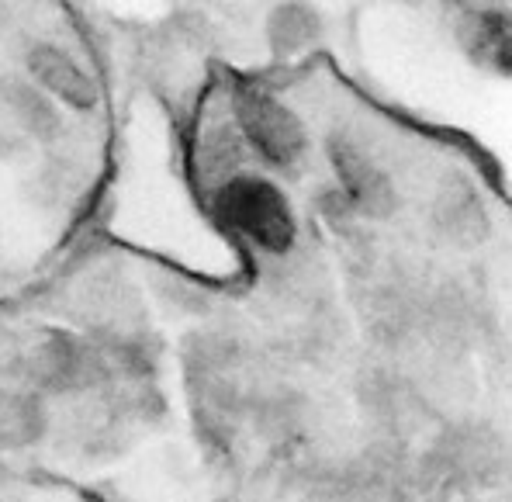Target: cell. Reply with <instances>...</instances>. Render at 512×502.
Listing matches in <instances>:
<instances>
[{"mask_svg":"<svg viewBox=\"0 0 512 502\" xmlns=\"http://www.w3.org/2000/svg\"><path fill=\"white\" fill-rule=\"evenodd\" d=\"M215 212L232 232H239L267 253H284L295 243V212H291L281 187L270 184L267 177H232L229 184L215 191Z\"/></svg>","mask_w":512,"mask_h":502,"instance_id":"obj_1","label":"cell"},{"mask_svg":"<svg viewBox=\"0 0 512 502\" xmlns=\"http://www.w3.org/2000/svg\"><path fill=\"white\" fill-rule=\"evenodd\" d=\"M236 129L243 142H250L256 153L274 167H295L305 156V125L288 104L274 94L239 87L236 91Z\"/></svg>","mask_w":512,"mask_h":502,"instance_id":"obj_2","label":"cell"},{"mask_svg":"<svg viewBox=\"0 0 512 502\" xmlns=\"http://www.w3.org/2000/svg\"><path fill=\"white\" fill-rule=\"evenodd\" d=\"M111 357L101 347L70 336H52L28 357V378L45 392H84L108 378Z\"/></svg>","mask_w":512,"mask_h":502,"instance_id":"obj_3","label":"cell"},{"mask_svg":"<svg viewBox=\"0 0 512 502\" xmlns=\"http://www.w3.org/2000/svg\"><path fill=\"white\" fill-rule=\"evenodd\" d=\"M329 160L340 177V187L346 201H353L360 215L371 219H384L395 208V187L384 167L360 146L353 136H333L329 139Z\"/></svg>","mask_w":512,"mask_h":502,"instance_id":"obj_4","label":"cell"},{"mask_svg":"<svg viewBox=\"0 0 512 502\" xmlns=\"http://www.w3.org/2000/svg\"><path fill=\"white\" fill-rule=\"evenodd\" d=\"M28 70L42 84V91L59 97L63 104L77 111H87L97 104V84L90 80V73L77 63L73 56H66L56 46H35L28 56Z\"/></svg>","mask_w":512,"mask_h":502,"instance_id":"obj_5","label":"cell"},{"mask_svg":"<svg viewBox=\"0 0 512 502\" xmlns=\"http://www.w3.org/2000/svg\"><path fill=\"white\" fill-rule=\"evenodd\" d=\"M246 156V142L236 129V118L212 122L194 142V167L201 181H218V187L239 177V163Z\"/></svg>","mask_w":512,"mask_h":502,"instance_id":"obj_6","label":"cell"},{"mask_svg":"<svg viewBox=\"0 0 512 502\" xmlns=\"http://www.w3.org/2000/svg\"><path fill=\"white\" fill-rule=\"evenodd\" d=\"M433 219H436V226L443 229V236H450L454 243H464V246L485 239V232H488L485 208H481L478 194L464 181H450L443 187L440 198H436Z\"/></svg>","mask_w":512,"mask_h":502,"instance_id":"obj_7","label":"cell"},{"mask_svg":"<svg viewBox=\"0 0 512 502\" xmlns=\"http://www.w3.org/2000/svg\"><path fill=\"white\" fill-rule=\"evenodd\" d=\"M45 433V409L35 395L0 388V451L32 447Z\"/></svg>","mask_w":512,"mask_h":502,"instance_id":"obj_8","label":"cell"},{"mask_svg":"<svg viewBox=\"0 0 512 502\" xmlns=\"http://www.w3.org/2000/svg\"><path fill=\"white\" fill-rule=\"evenodd\" d=\"M7 101H11V111L18 115V122L25 125L28 132H35V136H52V132L59 129L56 108H52V104L45 101V94H39L35 87L11 84L7 87Z\"/></svg>","mask_w":512,"mask_h":502,"instance_id":"obj_9","label":"cell"},{"mask_svg":"<svg viewBox=\"0 0 512 502\" xmlns=\"http://www.w3.org/2000/svg\"><path fill=\"white\" fill-rule=\"evenodd\" d=\"M315 35V18L305 7H281L270 21V42L277 52H295Z\"/></svg>","mask_w":512,"mask_h":502,"instance_id":"obj_10","label":"cell"}]
</instances>
